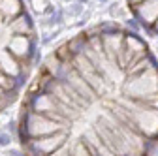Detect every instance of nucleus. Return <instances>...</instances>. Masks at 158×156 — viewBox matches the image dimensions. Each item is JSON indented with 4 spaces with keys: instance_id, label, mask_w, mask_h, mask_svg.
<instances>
[{
    "instance_id": "7ed1b4c3",
    "label": "nucleus",
    "mask_w": 158,
    "mask_h": 156,
    "mask_svg": "<svg viewBox=\"0 0 158 156\" xmlns=\"http://www.w3.org/2000/svg\"><path fill=\"white\" fill-rule=\"evenodd\" d=\"M128 8L137 25L158 36V0H128Z\"/></svg>"
},
{
    "instance_id": "20e7f679",
    "label": "nucleus",
    "mask_w": 158,
    "mask_h": 156,
    "mask_svg": "<svg viewBox=\"0 0 158 156\" xmlns=\"http://www.w3.org/2000/svg\"><path fill=\"white\" fill-rule=\"evenodd\" d=\"M11 145V135L8 132H0V147H10Z\"/></svg>"
},
{
    "instance_id": "39448f33",
    "label": "nucleus",
    "mask_w": 158,
    "mask_h": 156,
    "mask_svg": "<svg viewBox=\"0 0 158 156\" xmlns=\"http://www.w3.org/2000/svg\"><path fill=\"white\" fill-rule=\"evenodd\" d=\"M11 154H13V156H27V154H23V152H17V150H15V152H11Z\"/></svg>"
},
{
    "instance_id": "0eeeda50",
    "label": "nucleus",
    "mask_w": 158,
    "mask_h": 156,
    "mask_svg": "<svg viewBox=\"0 0 158 156\" xmlns=\"http://www.w3.org/2000/svg\"><path fill=\"white\" fill-rule=\"evenodd\" d=\"M2 156H4V154H2Z\"/></svg>"
},
{
    "instance_id": "f03ea898",
    "label": "nucleus",
    "mask_w": 158,
    "mask_h": 156,
    "mask_svg": "<svg viewBox=\"0 0 158 156\" xmlns=\"http://www.w3.org/2000/svg\"><path fill=\"white\" fill-rule=\"evenodd\" d=\"M38 60V32L25 0H0V113L19 98Z\"/></svg>"
},
{
    "instance_id": "423d86ee",
    "label": "nucleus",
    "mask_w": 158,
    "mask_h": 156,
    "mask_svg": "<svg viewBox=\"0 0 158 156\" xmlns=\"http://www.w3.org/2000/svg\"><path fill=\"white\" fill-rule=\"evenodd\" d=\"M156 154H158V150H156Z\"/></svg>"
},
{
    "instance_id": "f257e3e1",
    "label": "nucleus",
    "mask_w": 158,
    "mask_h": 156,
    "mask_svg": "<svg viewBox=\"0 0 158 156\" xmlns=\"http://www.w3.org/2000/svg\"><path fill=\"white\" fill-rule=\"evenodd\" d=\"M17 138L27 156H154L158 60L147 42L106 23L58 45L25 94Z\"/></svg>"
}]
</instances>
